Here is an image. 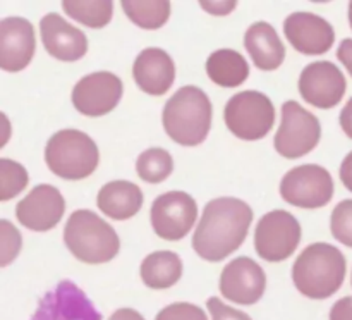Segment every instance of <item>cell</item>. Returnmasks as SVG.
<instances>
[{
  "label": "cell",
  "mask_w": 352,
  "mask_h": 320,
  "mask_svg": "<svg viewBox=\"0 0 352 320\" xmlns=\"http://www.w3.org/2000/svg\"><path fill=\"white\" fill-rule=\"evenodd\" d=\"M253 210L239 198L222 196L206 203L192 236V248L203 260L220 262L244 243Z\"/></svg>",
  "instance_id": "6da1fadb"
},
{
  "label": "cell",
  "mask_w": 352,
  "mask_h": 320,
  "mask_svg": "<svg viewBox=\"0 0 352 320\" xmlns=\"http://www.w3.org/2000/svg\"><path fill=\"white\" fill-rule=\"evenodd\" d=\"M346 257L329 243H313L302 250L292 267V281L301 295L311 299H327L344 284Z\"/></svg>",
  "instance_id": "7a4b0ae2"
},
{
  "label": "cell",
  "mask_w": 352,
  "mask_h": 320,
  "mask_svg": "<svg viewBox=\"0 0 352 320\" xmlns=\"http://www.w3.org/2000/svg\"><path fill=\"white\" fill-rule=\"evenodd\" d=\"M212 102L198 86H182L168 98L162 112L164 129L175 143L196 147L206 140L212 127Z\"/></svg>",
  "instance_id": "3957f363"
},
{
  "label": "cell",
  "mask_w": 352,
  "mask_h": 320,
  "mask_svg": "<svg viewBox=\"0 0 352 320\" xmlns=\"http://www.w3.org/2000/svg\"><path fill=\"white\" fill-rule=\"evenodd\" d=\"M64 243L78 260L89 265L107 264L119 253L116 229L91 210H76L64 229Z\"/></svg>",
  "instance_id": "277c9868"
},
{
  "label": "cell",
  "mask_w": 352,
  "mask_h": 320,
  "mask_svg": "<svg viewBox=\"0 0 352 320\" xmlns=\"http://www.w3.org/2000/svg\"><path fill=\"white\" fill-rule=\"evenodd\" d=\"M45 162L55 175L79 181L96 171L100 151L95 141L79 129H62L48 140Z\"/></svg>",
  "instance_id": "5b68a950"
},
{
  "label": "cell",
  "mask_w": 352,
  "mask_h": 320,
  "mask_svg": "<svg viewBox=\"0 0 352 320\" xmlns=\"http://www.w3.org/2000/svg\"><path fill=\"white\" fill-rule=\"evenodd\" d=\"M223 119L234 136L256 141L267 136L275 124V105L261 92H241L229 98Z\"/></svg>",
  "instance_id": "8992f818"
},
{
  "label": "cell",
  "mask_w": 352,
  "mask_h": 320,
  "mask_svg": "<svg viewBox=\"0 0 352 320\" xmlns=\"http://www.w3.org/2000/svg\"><path fill=\"white\" fill-rule=\"evenodd\" d=\"M320 138L322 126L318 117L296 100H289L282 105V122L274 140L278 155L291 160L308 155L320 143Z\"/></svg>",
  "instance_id": "52a82bcc"
},
{
  "label": "cell",
  "mask_w": 352,
  "mask_h": 320,
  "mask_svg": "<svg viewBox=\"0 0 352 320\" xmlns=\"http://www.w3.org/2000/svg\"><path fill=\"white\" fill-rule=\"evenodd\" d=\"M333 179L322 165L306 164L291 169L280 182V195L299 209H322L333 198Z\"/></svg>",
  "instance_id": "ba28073f"
},
{
  "label": "cell",
  "mask_w": 352,
  "mask_h": 320,
  "mask_svg": "<svg viewBox=\"0 0 352 320\" xmlns=\"http://www.w3.org/2000/svg\"><path fill=\"white\" fill-rule=\"evenodd\" d=\"M301 243V226L287 210L265 213L254 233L256 253L267 262H282L291 257Z\"/></svg>",
  "instance_id": "9c48e42d"
},
{
  "label": "cell",
  "mask_w": 352,
  "mask_h": 320,
  "mask_svg": "<svg viewBox=\"0 0 352 320\" xmlns=\"http://www.w3.org/2000/svg\"><path fill=\"white\" fill-rule=\"evenodd\" d=\"M198 217L195 198L184 191H168L155 198L150 210L151 226L158 237L179 241L189 234Z\"/></svg>",
  "instance_id": "30bf717a"
},
{
  "label": "cell",
  "mask_w": 352,
  "mask_h": 320,
  "mask_svg": "<svg viewBox=\"0 0 352 320\" xmlns=\"http://www.w3.org/2000/svg\"><path fill=\"white\" fill-rule=\"evenodd\" d=\"M124 86L113 72L98 71L85 76L72 89V105L88 117H102L112 112L122 98Z\"/></svg>",
  "instance_id": "8fae6325"
},
{
  "label": "cell",
  "mask_w": 352,
  "mask_h": 320,
  "mask_svg": "<svg viewBox=\"0 0 352 320\" xmlns=\"http://www.w3.org/2000/svg\"><path fill=\"white\" fill-rule=\"evenodd\" d=\"M299 93L302 100L318 109H333L346 93L347 81L342 71L330 61L311 62L299 76Z\"/></svg>",
  "instance_id": "7c38bea8"
},
{
  "label": "cell",
  "mask_w": 352,
  "mask_h": 320,
  "mask_svg": "<svg viewBox=\"0 0 352 320\" xmlns=\"http://www.w3.org/2000/svg\"><path fill=\"white\" fill-rule=\"evenodd\" d=\"M267 288L265 270L250 257H237L223 267L220 275V292L237 305H254Z\"/></svg>",
  "instance_id": "4fadbf2b"
},
{
  "label": "cell",
  "mask_w": 352,
  "mask_h": 320,
  "mask_svg": "<svg viewBox=\"0 0 352 320\" xmlns=\"http://www.w3.org/2000/svg\"><path fill=\"white\" fill-rule=\"evenodd\" d=\"M31 320H102V313L72 281H60L41 298Z\"/></svg>",
  "instance_id": "5bb4252c"
},
{
  "label": "cell",
  "mask_w": 352,
  "mask_h": 320,
  "mask_svg": "<svg viewBox=\"0 0 352 320\" xmlns=\"http://www.w3.org/2000/svg\"><path fill=\"white\" fill-rule=\"evenodd\" d=\"M65 212L64 196L55 186L38 184L16 206V217L31 231H50L62 220Z\"/></svg>",
  "instance_id": "9a60e30c"
},
{
  "label": "cell",
  "mask_w": 352,
  "mask_h": 320,
  "mask_svg": "<svg viewBox=\"0 0 352 320\" xmlns=\"http://www.w3.org/2000/svg\"><path fill=\"white\" fill-rule=\"evenodd\" d=\"M284 34L289 43L306 55L325 54L336 41L332 24L313 12H294L284 21Z\"/></svg>",
  "instance_id": "2e32d148"
},
{
  "label": "cell",
  "mask_w": 352,
  "mask_h": 320,
  "mask_svg": "<svg viewBox=\"0 0 352 320\" xmlns=\"http://www.w3.org/2000/svg\"><path fill=\"white\" fill-rule=\"evenodd\" d=\"M36 48L33 24L24 17H6L0 23V67L19 72L31 62Z\"/></svg>",
  "instance_id": "e0dca14e"
},
{
  "label": "cell",
  "mask_w": 352,
  "mask_h": 320,
  "mask_svg": "<svg viewBox=\"0 0 352 320\" xmlns=\"http://www.w3.org/2000/svg\"><path fill=\"white\" fill-rule=\"evenodd\" d=\"M41 41L52 57L62 62H76L88 52V38L58 14L50 12L41 17Z\"/></svg>",
  "instance_id": "ac0fdd59"
},
{
  "label": "cell",
  "mask_w": 352,
  "mask_h": 320,
  "mask_svg": "<svg viewBox=\"0 0 352 320\" xmlns=\"http://www.w3.org/2000/svg\"><path fill=\"white\" fill-rule=\"evenodd\" d=\"M133 78L141 92L155 96L164 95L174 85V61L162 48H144L134 61Z\"/></svg>",
  "instance_id": "d6986e66"
},
{
  "label": "cell",
  "mask_w": 352,
  "mask_h": 320,
  "mask_svg": "<svg viewBox=\"0 0 352 320\" xmlns=\"http://www.w3.org/2000/svg\"><path fill=\"white\" fill-rule=\"evenodd\" d=\"M244 47L250 52L251 61L261 71H275L285 58V47L272 24L260 21L248 28L244 34Z\"/></svg>",
  "instance_id": "ffe728a7"
},
{
  "label": "cell",
  "mask_w": 352,
  "mask_h": 320,
  "mask_svg": "<svg viewBox=\"0 0 352 320\" xmlns=\"http://www.w3.org/2000/svg\"><path fill=\"white\" fill-rule=\"evenodd\" d=\"M143 191L131 181L107 182L96 196L100 212L110 219L126 220L136 215L143 206Z\"/></svg>",
  "instance_id": "44dd1931"
},
{
  "label": "cell",
  "mask_w": 352,
  "mask_h": 320,
  "mask_svg": "<svg viewBox=\"0 0 352 320\" xmlns=\"http://www.w3.org/2000/svg\"><path fill=\"white\" fill-rule=\"evenodd\" d=\"M206 74L215 85L222 88H236L248 79L250 65L239 52L222 48V50H215L208 57Z\"/></svg>",
  "instance_id": "7402d4cb"
},
{
  "label": "cell",
  "mask_w": 352,
  "mask_h": 320,
  "mask_svg": "<svg viewBox=\"0 0 352 320\" xmlns=\"http://www.w3.org/2000/svg\"><path fill=\"white\" fill-rule=\"evenodd\" d=\"M182 275V260L174 251H155L141 264V279L151 289H167Z\"/></svg>",
  "instance_id": "603a6c76"
},
{
  "label": "cell",
  "mask_w": 352,
  "mask_h": 320,
  "mask_svg": "<svg viewBox=\"0 0 352 320\" xmlns=\"http://www.w3.org/2000/svg\"><path fill=\"white\" fill-rule=\"evenodd\" d=\"M120 6L126 16L143 30H158L170 17V2L167 0H122Z\"/></svg>",
  "instance_id": "cb8c5ba5"
},
{
  "label": "cell",
  "mask_w": 352,
  "mask_h": 320,
  "mask_svg": "<svg viewBox=\"0 0 352 320\" xmlns=\"http://www.w3.org/2000/svg\"><path fill=\"white\" fill-rule=\"evenodd\" d=\"M62 7L69 17L93 30L105 28L113 16V3L110 0H65Z\"/></svg>",
  "instance_id": "d4e9b609"
},
{
  "label": "cell",
  "mask_w": 352,
  "mask_h": 320,
  "mask_svg": "<svg viewBox=\"0 0 352 320\" xmlns=\"http://www.w3.org/2000/svg\"><path fill=\"white\" fill-rule=\"evenodd\" d=\"M174 171L172 155L164 148H148L138 157L136 172L144 182L158 184L165 181Z\"/></svg>",
  "instance_id": "484cf974"
},
{
  "label": "cell",
  "mask_w": 352,
  "mask_h": 320,
  "mask_svg": "<svg viewBox=\"0 0 352 320\" xmlns=\"http://www.w3.org/2000/svg\"><path fill=\"white\" fill-rule=\"evenodd\" d=\"M30 182L26 169L10 158H0V202H9Z\"/></svg>",
  "instance_id": "4316f807"
},
{
  "label": "cell",
  "mask_w": 352,
  "mask_h": 320,
  "mask_svg": "<svg viewBox=\"0 0 352 320\" xmlns=\"http://www.w3.org/2000/svg\"><path fill=\"white\" fill-rule=\"evenodd\" d=\"M330 229L339 243L352 248V200H344L333 209Z\"/></svg>",
  "instance_id": "83f0119b"
},
{
  "label": "cell",
  "mask_w": 352,
  "mask_h": 320,
  "mask_svg": "<svg viewBox=\"0 0 352 320\" xmlns=\"http://www.w3.org/2000/svg\"><path fill=\"white\" fill-rule=\"evenodd\" d=\"M0 267H7L19 255L23 237L9 220H0Z\"/></svg>",
  "instance_id": "f1b7e54d"
},
{
  "label": "cell",
  "mask_w": 352,
  "mask_h": 320,
  "mask_svg": "<svg viewBox=\"0 0 352 320\" xmlns=\"http://www.w3.org/2000/svg\"><path fill=\"white\" fill-rule=\"evenodd\" d=\"M155 320H208L206 313L192 303H172L158 312Z\"/></svg>",
  "instance_id": "f546056e"
},
{
  "label": "cell",
  "mask_w": 352,
  "mask_h": 320,
  "mask_svg": "<svg viewBox=\"0 0 352 320\" xmlns=\"http://www.w3.org/2000/svg\"><path fill=\"white\" fill-rule=\"evenodd\" d=\"M206 305H208L213 320H253L248 313L232 308V306L220 301V298H210Z\"/></svg>",
  "instance_id": "4dcf8cb0"
},
{
  "label": "cell",
  "mask_w": 352,
  "mask_h": 320,
  "mask_svg": "<svg viewBox=\"0 0 352 320\" xmlns=\"http://www.w3.org/2000/svg\"><path fill=\"white\" fill-rule=\"evenodd\" d=\"M330 320H352V296L340 298L330 310Z\"/></svg>",
  "instance_id": "1f68e13d"
},
{
  "label": "cell",
  "mask_w": 352,
  "mask_h": 320,
  "mask_svg": "<svg viewBox=\"0 0 352 320\" xmlns=\"http://www.w3.org/2000/svg\"><path fill=\"white\" fill-rule=\"evenodd\" d=\"M337 58L346 65V69L352 76V38L342 40V43L339 45V50H337Z\"/></svg>",
  "instance_id": "d6a6232c"
},
{
  "label": "cell",
  "mask_w": 352,
  "mask_h": 320,
  "mask_svg": "<svg viewBox=\"0 0 352 320\" xmlns=\"http://www.w3.org/2000/svg\"><path fill=\"white\" fill-rule=\"evenodd\" d=\"M340 181L352 193V151L346 155L340 165Z\"/></svg>",
  "instance_id": "836d02e7"
},
{
  "label": "cell",
  "mask_w": 352,
  "mask_h": 320,
  "mask_svg": "<svg viewBox=\"0 0 352 320\" xmlns=\"http://www.w3.org/2000/svg\"><path fill=\"white\" fill-rule=\"evenodd\" d=\"M237 3L236 2H222V3H215V2H201V7H205V10H208V12L212 14H229L232 12L234 9H236Z\"/></svg>",
  "instance_id": "e575fe53"
},
{
  "label": "cell",
  "mask_w": 352,
  "mask_h": 320,
  "mask_svg": "<svg viewBox=\"0 0 352 320\" xmlns=\"http://www.w3.org/2000/svg\"><path fill=\"white\" fill-rule=\"evenodd\" d=\"M340 127L352 140V98L344 105L342 112H340Z\"/></svg>",
  "instance_id": "d590c367"
},
{
  "label": "cell",
  "mask_w": 352,
  "mask_h": 320,
  "mask_svg": "<svg viewBox=\"0 0 352 320\" xmlns=\"http://www.w3.org/2000/svg\"><path fill=\"white\" fill-rule=\"evenodd\" d=\"M109 320H144V317L133 308H119Z\"/></svg>",
  "instance_id": "8d00e7d4"
},
{
  "label": "cell",
  "mask_w": 352,
  "mask_h": 320,
  "mask_svg": "<svg viewBox=\"0 0 352 320\" xmlns=\"http://www.w3.org/2000/svg\"><path fill=\"white\" fill-rule=\"evenodd\" d=\"M349 23H351V28H352V2L349 3Z\"/></svg>",
  "instance_id": "74e56055"
},
{
  "label": "cell",
  "mask_w": 352,
  "mask_h": 320,
  "mask_svg": "<svg viewBox=\"0 0 352 320\" xmlns=\"http://www.w3.org/2000/svg\"><path fill=\"white\" fill-rule=\"evenodd\" d=\"M351 282H352V277H351Z\"/></svg>",
  "instance_id": "f35d334b"
}]
</instances>
